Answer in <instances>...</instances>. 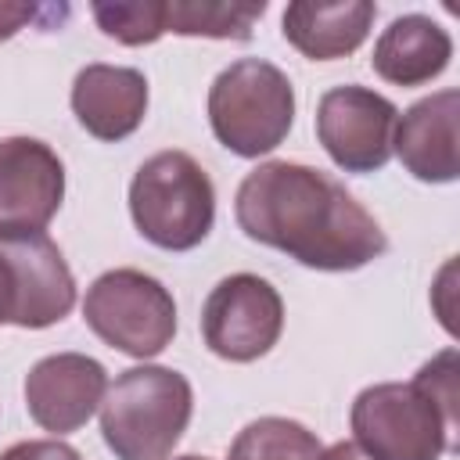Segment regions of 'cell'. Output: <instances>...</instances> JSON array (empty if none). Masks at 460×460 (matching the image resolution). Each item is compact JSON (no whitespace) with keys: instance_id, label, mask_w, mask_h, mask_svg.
Instances as JSON below:
<instances>
[{"instance_id":"5bb4252c","label":"cell","mask_w":460,"mask_h":460,"mask_svg":"<svg viewBox=\"0 0 460 460\" xmlns=\"http://www.w3.org/2000/svg\"><path fill=\"white\" fill-rule=\"evenodd\" d=\"M374 14L377 7L370 0H338V4L298 0V4H288L280 18V32L302 58L334 61L363 47V40L370 36Z\"/></svg>"},{"instance_id":"277c9868","label":"cell","mask_w":460,"mask_h":460,"mask_svg":"<svg viewBox=\"0 0 460 460\" xmlns=\"http://www.w3.org/2000/svg\"><path fill=\"white\" fill-rule=\"evenodd\" d=\"M129 216L155 248L190 252L216 223V187L187 151H158L133 172Z\"/></svg>"},{"instance_id":"e0dca14e","label":"cell","mask_w":460,"mask_h":460,"mask_svg":"<svg viewBox=\"0 0 460 460\" xmlns=\"http://www.w3.org/2000/svg\"><path fill=\"white\" fill-rule=\"evenodd\" d=\"M316 431L291 417H259L237 431L226 460H320Z\"/></svg>"},{"instance_id":"7402d4cb","label":"cell","mask_w":460,"mask_h":460,"mask_svg":"<svg viewBox=\"0 0 460 460\" xmlns=\"http://www.w3.org/2000/svg\"><path fill=\"white\" fill-rule=\"evenodd\" d=\"M320 460H370L356 442H334L331 449L320 453Z\"/></svg>"},{"instance_id":"8992f818","label":"cell","mask_w":460,"mask_h":460,"mask_svg":"<svg viewBox=\"0 0 460 460\" xmlns=\"http://www.w3.org/2000/svg\"><path fill=\"white\" fill-rule=\"evenodd\" d=\"M83 320L104 345L133 359H151L176 334V302L158 277L122 266L86 288Z\"/></svg>"},{"instance_id":"603a6c76","label":"cell","mask_w":460,"mask_h":460,"mask_svg":"<svg viewBox=\"0 0 460 460\" xmlns=\"http://www.w3.org/2000/svg\"><path fill=\"white\" fill-rule=\"evenodd\" d=\"M176 460H208V456H198V453H187V456H176Z\"/></svg>"},{"instance_id":"6da1fadb","label":"cell","mask_w":460,"mask_h":460,"mask_svg":"<svg viewBox=\"0 0 460 460\" xmlns=\"http://www.w3.org/2000/svg\"><path fill=\"white\" fill-rule=\"evenodd\" d=\"M234 216L244 237L323 273H352L388 252L381 223L334 176L302 162L255 165L237 187Z\"/></svg>"},{"instance_id":"ffe728a7","label":"cell","mask_w":460,"mask_h":460,"mask_svg":"<svg viewBox=\"0 0 460 460\" xmlns=\"http://www.w3.org/2000/svg\"><path fill=\"white\" fill-rule=\"evenodd\" d=\"M47 11L54 7H40V4H14V0H0V40L18 36L25 25L40 22Z\"/></svg>"},{"instance_id":"d6986e66","label":"cell","mask_w":460,"mask_h":460,"mask_svg":"<svg viewBox=\"0 0 460 460\" xmlns=\"http://www.w3.org/2000/svg\"><path fill=\"white\" fill-rule=\"evenodd\" d=\"M0 460H83L79 449H72L61 438H29V442H14L0 453Z\"/></svg>"},{"instance_id":"30bf717a","label":"cell","mask_w":460,"mask_h":460,"mask_svg":"<svg viewBox=\"0 0 460 460\" xmlns=\"http://www.w3.org/2000/svg\"><path fill=\"white\" fill-rule=\"evenodd\" d=\"M108 392V370L86 352H54L43 356L25 377V410L29 417L54 435L79 431Z\"/></svg>"},{"instance_id":"ba28073f","label":"cell","mask_w":460,"mask_h":460,"mask_svg":"<svg viewBox=\"0 0 460 460\" xmlns=\"http://www.w3.org/2000/svg\"><path fill=\"white\" fill-rule=\"evenodd\" d=\"M399 108L370 86H334L316 104V137L345 172H377L392 158Z\"/></svg>"},{"instance_id":"4fadbf2b","label":"cell","mask_w":460,"mask_h":460,"mask_svg":"<svg viewBox=\"0 0 460 460\" xmlns=\"http://www.w3.org/2000/svg\"><path fill=\"white\" fill-rule=\"evenodd\" d=\"M68 101L79 126L90 137L119 144L129 133H137L147 115V79L140 68L93 61L79 68Z\"/></svg>"},{"instance_id":"8fae6325","label":"cell","mask_w":460,"mask_h":460,"mask_svg":"<svg viewBox=\"0 0 460 460\" xmlns=\"http://www.w3.org/2000/svg\"><path fill=\"white\" fill-rule=\"evenodd\" d=\"M0 255L14 280V327L43 331L72 313L75 277L47 234L0 237Z\"/></svg>"},{"instance_id":"7a4b0ae2","label":"cell","mask_w":460,"mask_h":460,"mask_svg":"<svg viewBox=\"0 0 460 460\" xmlns=\"http://www.w3.org/2000/svg\"><path fill=\"white\" fill-rule=\"evenodd\" d=\"M456 349H446L413 381H381L352 399L356 446L370 460H442L456 446Z\"/></svg>"},{"instance_id":"9c48e42d","label":"cell","mask_w":460,"mask_h":460,"mask_svg":"<svg viewBox=\"0 0 460 460\" xmlns=\"http://www.w3.org/2000/svg\"><path fill=\"white\" fill-rule=\"evenodd\" d=\"M65 201V165L36 137L0 140V237L43 234Z\"/></svg>"},{"instance_id":"2e32d148","label":"cell","mask_w":460,"mask_h":460,"mask_svg":"<svg viewBox=\"0 0 460 460\" xmlns=\"http://www.w3.org/2000/svg\"><path fill=\"white\" fill-rule=\"evenodd\" d=\"M266 14V4H216V0H172L165 4V32L205 40H252V25Z\"/></svg>"},{"instance_id":"7c38bea8","label":"cell","mask_w":460,"mask_h":460,"mask_svg":"<svg viewBox=\"0 0 460 460\" xmlns=\"http://www.w3.org/2000/svg\"><path fill=\"white\" fill-rule=\"evenodd\" d=\"M392 155L420 183H453L460 176V93L438 90L410 104L395 122Z\"/></svg>"},{"instance_id":"ac0fdd59","label":"cell","mask_w":460,"mask_h":460,"mask_svg":"<svg viewBox=\"0 0 460 460\" xmlns=\"http://www.w3.org/2000/svg\"><path fill=\"white\" fill-rule=\"evenodd\" d=\"M90 14L108 40L126 47H147L165 36V0H97Z\"/></svg>"},{"instance_id":"44dd1931","label":"cell","mask_w":460,"mask_h":460,"mask_svg":"<svg viewBox=\"0 0 460 460\" xmlns=\"http://www.w3.org/2000/svg\"><path fill=\"white\" fill-rule=\"evenodd\" d=\"M0 323H14V280L4 255H0Z\"/></svg>"},{"instance_id":"52a82bcc","label":"cell","mask_w":460,"mask_h":460,"mask_svg":"<svg viewBox=\"0 0 460 460\" xmlns=\"http://www.w3.org/2000/svg\"><path fill=\"white\" fill-rule=\"evenodd\" d=\"M284 331L280 291L255 273L223 277L201 305V338L208 352L226 363H252L266 356Z\"/></svg>"},{"instance_id":"9a60e30c","label":"cell","mask_w":460,"mask_h":460,"mask_svg":"<svg viewBox=\"0 0 460 460\" xmlns=\"http://www.w3.org/2000/svg\"><path fill=\"white\" fill-rule=\"evenodd\" d=\"M453 40L428 14H402L374 43V72L392 86H424L449 68Z\"/></svg>"},{"instance_id":"3957f363","label":"cell","mask_w":460,"mask_h":460,"mask_svg":"<svg viewBox=\"0 0 460 460\" xmlns=\"http://www.w3.org/2000/svg\"><path fill=\"white\" fill-rule=\"evenodd\" d=\"M194 413V388L172 367H129L101 399V435L115 460H165Z\"/></svg>"},{"instance_id":"5b68a950","label":"cell","mask_w":460,"mask_h":460,"mask_svg":"<svg viewBox=\"0 0 460 460\" xmlns=\"http://www.w3.org/2000/svg\"><path fill=\"white\" fill-rule=\"evenodd\" d=\"M291 79L262 58H241L226 65L208 86V126L216 140L241 158H259L280 147L291 133Z\"/></svg>"}]
</instances>
